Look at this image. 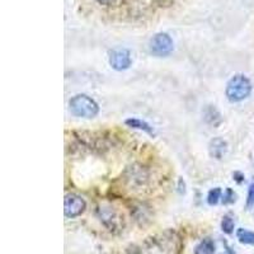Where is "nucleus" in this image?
<instances>
[{
  "mask_svg": "<svg viewBox=\"0 0 254 254\" xmlns=\"http://www.w3.org/2000/svg\"><path fill=\"white\" fill-rule=\"evenodd\" d=\"M252 92L251 80L246 75L238 74L229 80L226 85V97L230 102H242L248 98Z\"/></svg>",
  "mask_w": 254,
  "mask_h": 254,
  "instance_id": "nucleus-1",
  "label": "nucleus"
},
{
  "mask_svg": "<svg viewBox=\"0 0 254 254\" xmlns=\"http://www.w3.org/2000/svg\"><path fill=\"white\" fill-rule=\"evenodd\" d=\"M70 111L76 117L83 119H93L98 115L99 107L90 97L85 94H78L70 99Z\"/></svg>",
  "mask_w": 254,
  "mask_h": 254,
  "instance_id": "nucleus-2",
  "label": "nucleus"
},
{
  "mask_svg": "<svg viewBox=\"0 0 254 254\" xmlns=\"http://www.w3.org/2000/svg\"><path fill=\"white\" fill-rule=\"evenodd\" d=\"M173 40L168 33H158L150 40V51L155 56L163 58L173 51Z\"/></svg>",
  "mask_w": 254,
  "mask_h": 254,
  "instance_id": "nucleus-3",
  "label": "nucleus"
},
{
  "mask_svg": "<svg viewBox=\"0 0 254 254\" xmlns=\"http://www.w3.org/2000/svg\"><path fill=\"white\" fill-rule=\"evenodd\" d=\"M85 207H87V202L84 201L83 197L75 193H69L65 196L64 212H65V216L69 217V219L80 216L85 211Z\"/></svg>",
  "mask_w": 254,
  "mask_h": 254,
  "instance_id": "nucleus-4",
  "label": "nucleus"
},
{
  "mask_svg": "<svg viewBox=\"0 0 254 254\" xmlns=\"http://www.w3.org/2000/svg\"><path fill=\"white\" fill-rule=\"evenodd\" d=\"M111 66L117 71H122L131 66L130 51L126 49H116L110 52Z\"/></svg>",
  "mask_w": 254,
  "mask_h": 254,
  "instance_id": "nucleus-5",
  "label": "nucleus"
},
{
  "mask_svg": "<svg viewBox=\"0 0 254 254\" xmlns=\"http://www.w3.org/2000/svg\"><path fill=\"white\" fill-rule=\"evenodd\" d=\"M158 244L160 246V248L164 249L165 252H171V253H174V249L177 251H181L182 248V243H181V239L177 235L176 231H165L164 234L162 235L160 239H158Z\"/></svg>",
  "mask_w": 254,
  "mask_h": 254,
  "instance_id": "nucleus-6",
  "label": "nucleus"
},
{
  "mask_svg": "<svg viewBox=\"0 0 254 254\" xmlns=\"http://www.w3.org/2000/svg\"><path fill=\"white\" fill-rule=\"evenodd\" d=\"M98 215L101 221L103 222L104 225L107 226L108 230H115L120 226V216L119 214L116 212V210H113V207H101L98 210Z\"/></svg>",
  "mask_w": 254,
  "mask_h": 254,
  "instance_id": "nucleus-7",
  "label": "nucleus"
},
{
  "mask_svg": "<svg viewBox=\"0 0 254 254\" xmlns=\"http://www.w3.org/2000/svg\"><path fill=\"white\" fill-rule=\"evenodd\" d=\"M226 150H228V144L225 140L214 139L210 142V155L215 159H221L222 156L225 155Z\"/></svg>",
  "mask_w": 254,
  "mask_h": 254,
  "instance_id": "nucleus-8",
  "label": "nucleus"
},
{
  "mask_svg": "<svg viewBox=\"0 0 254 254\" xmlns=\"http://www.w3.org/2000/svg\"><path fill=\"white\" fill-rule=\"evenodd\" d=\"M126 125L128 127H131V128H136V130L144 131V132L149 133V135H150V136L155 135V130H154L153 127H151L150 125L147 124V122L142 121V120L128 119V120H126Z\"/></svg>",
  "mask_w": 254,
  "mask_h": 254,
  "instance_id": "nucleus-9",
  "label": "nucleus"
},
{
  "mask_svg": "<svg viewBox=\"0 0 254 254\" xmlns=\"http://www.w3.org/2000/svg\"><path fill=\"white\" fill-rule=\"evenodd\" d=\"M215 251H216V247H215L214 240L206 238L197 244L194 248V254H215Z\"/></svg>",
  "mask_w": 254,
  "mask_h": 254,
  "instance_id": "nucleus-10",
  "label": "nucleus"
},
{
  "mask_svg": "<svg viewBox=\"0 0 254 254\" xmlns=\"http://www.w3.org/2000/svg\"><path fill=\"white\" fill-rule=\"evenodd\" d=\"M237 238L242 244H248V246H254V231L248 230V229H238Z\"/></svg>",
  "mask_w": 254,
  "mask_h": 254,
  "instance_id": "nucleus-11",
  "label": "nucleus"
},
{
  "mask_svg": "<svg viewBox=\"0 0 254 254\" xmlns=\"http://www.w3.org/2000/svg\"><path fill=\"white\" fill-rule=\"evenodd\" d=\"M235 229V222L234 220L231 219L230 216H224L221 220V230L225 233V234H233Z\"/></svg>",
  "mask_w": 254,
  "mask_h": 254,
  "instance_id": "nucleus-12",
  "label": "nucleus"
},
{
  "mask_svg": "<svg viewBox=\"0 0 254 254\" xmlns=\"http://www.w3.org/2000/svg\"><path fill=\"white\" fill-rule=\"evenodd\" d=\"M220 198H221V190L220 188H214L208 192L207 196V202L210 206H215L219 203Z\"/></svg>",
  "mask_w": 254,
  "mask_h": 254,
  "instance_id": "nucleus-13",
  "label": "nucleus"
},
{
  "mask_svg": "<svg viewBox=\"0 0 254 254\" xmlns=\"http://www.w3.org/2000/svg\"><path fill=\"white\" fill-rule=\"evenodd\" d=\"M235 199H237V194L233 190L228 188L225 190V193H224V198H222V202L225 203V205H229V203L235 202Z\"/></svg>",
  "mask_w": 254,
  "mask_h": 254,
  "instance_id": "nucleus-14",
  "label": "nucleus"
},
{
  "mask_svg": "<svg viewBox=\"0 0 254 254\" xmlns=\"http://www.w3.org/2000/svg\"><path fill=\"white\" fill-rule=\"evenodd\" d=\"M254 206V181L249 185L248 196H247V207H253Z\"/></svg>",
  "mask_w": 254,
  "mask_h": 254,
  "instance_id": "nucleus-15",
  "label": "nucleus"
},
{
  "mask_svg": "<svg viewBox=\"0 0 254 254\" xmlns=\"http://www.w3.org/2000/svg\"><path fill=\"white\" fill-rule=\"evenodd\" d=\"M98 1L102 5H112L116 3V0H98Z\"/></svg>",
  "mask_w": 254,
  "mask_h": 254,
  "instance_id": "nucleus-16",
  "label": "nucleus"
}]
</instances>
